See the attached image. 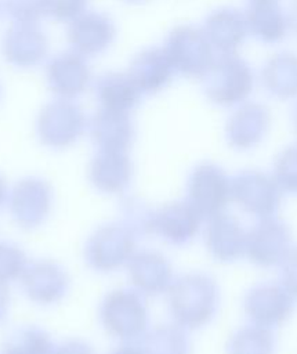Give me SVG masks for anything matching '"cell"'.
Returning a JSON list of instances; mask_svg holds the SVG:
<instances>
[{
    "label": "cell",
    "instance_id": "1",
    "mask_svg": "<svg viewBox=\"0 0 297 354\" xmlns=\"http://www.w3.org/2000/svg\"><path fill=\"white\" fill-rule=\"evenodd\" d=\"M202 77L207 98L224 106L243 101L253 88V73L249 65L233 53L214 58Z\"/></svg>",
    "mask_w": 297,
    "mask_h": 354
},
{
    "label": "cell",
    "instance_id": "2",
    "mask_svg": "<svg viewBox=\"0 0 297 354\" xmlns=\"http://www.w3.org/2000/svg\"><path fill=\"white\" fill-rule=\"evenodd\" d=\"M163 48L174 71L189 77H202L214 59L213 47L204 32L193 26L173 29Z\"/></svg>",
    "mask_w": 297,
    "mask_h": 354
},
{
    "label": "cell",
    "instance_id": "3",
    "mask_svg": "<svg viewBox=\"0 0 297 354\" xmlns=\"http://www.w3.org/2000/svg\"><path fill=\"white\" fill-rule=\"evenodd\" d=\"M84 113L70 100L48 102L37 116V134L50 147L61 148L77 140L84 129Z\"/></svg>",
    "mask_w": 297,
    "mask_h": 354
},
{
    "label": "cell",
    "instance_id": "4",
    "mask_svg": "<svg viewBox=\"0 0 297 354\" xmlns=\"http://www.w3.org/2000/svg\"><path fill=\"white\" fill-rule=\"evenodd\" d=\"M113 21L102 12L84 11L70 21L68 41L72 51L82 57H94L104 53L115 39Z\"/></svg>",
    "mask_w": 297,
    "mask_h": 354
},
{
    "label": "cell",
    "instance_id": "5",
    "mask_svg": "<svg viewBox=\"0 0 297 354\" xmlns=\"http://www.w3.org/2000/svg\"><path fill=\"white\" fill-rule=\"evenodd\" d=\"M214 306V289L203 277H188L180 281L171 292V307L175 317L184 324L204 322Z\"/></svg>",
    "mask_w": 297,
    "mask_h": 354
},
{
    "label": "cell",
    "instance_id": "6",
    "mask_svg": "<svg viewBox=\"0 0 297 354\" xmlns=\"http://www.w3.org/2000/svg\"><path fill=\"white\" fill-rule=\"evenodd\" d=\"M46 79L50 90L58 98L72 100L88 87L91 73L82 55L75 51H66L57 54L48 61Z\"/></svg>",
    "mask_w": 297,
    "mask_h": 354
},
{
    "label": "cell",
    "instance_id": "7",
    "mask_svg": "<svg viewBox=\"0 0 297 354\" xmlns=\"http://www.w3.org/2000/svg\"><path fill=\"white\" fill-rule=\"evenodd\" d=\"M3 55L14 66L32 68L40 64L48 51V40L35 24H15L3 37Z\"/></svg>",
    "mask_w": 297,
    "mask_h": 354
},
{
    "label": "cell",
    "instance_id": "8",
    "mask_svg": "<svg viewBox=\"0 0 297 354\" xmlns=\"http://www.w3.org/2000/svg\"><path fill=\"white\" fill-rule=\"evenodd\" d=\"M102 321L113 335L131 337L144 328L145 310L135 295L113 292L102 306Z\"/></svg>",
    "mask_w": 297,
    "mask_h": 354
},
{
    "label": "cell",
    "instance_id": "9",
    "mask_svg": "<svg viewBox=\"0 0 297 354\" xmlns=\"http://www.w3.org/2000/svg\"><path fill=\"white\" fill-rule=\"evenodd\" d=\"M174 72L164 48L152 47L134 57L127 73L141 93L153 94L170 83Z\"/></svg>",
    "mask_w": 297,
    "mask_h": 354
},
{
    "label": "cell",
    "instance_id": "10",
    "mask_svg": "<svg viewBox=\"0 0 297 354\" xmlns=\"http://www.w3.org/2000/svg\"><path fill=\"white\" fill-rule=\"evenodd\" d=\"M91 138L102 151H123L133 140V123L127 112L101 108L90 122Z\"/></svg>",
    "mask_w": 297,
    "mask_h": 354
},
{
    "label": "cell",
    "instance_id": "11",
    "mask_svg": "<svg viewBox=\"0 0 297 354\" xmlns=\"http://www.w3.org/2000/svg\"><path fill=\"white\" fill-rule=\"evenodd\" d=\"M203 32L213 48L231 54L243 43L249 30L245 15L238 10L218 8L206 18Z\"/></svg>",
    "mask_w": 297,
    "mask_h": 354
},
{
    "label": "cell",
    "instance_id": "12",
    "mask_svg": "<svg viewBox=\"0 0 297 354\" xmlns=\"http://www.w3.org/2000/svg\"><path fill=\"white\" fill-rule=\"evenodd\" d=\"M95 95L101 108L128 112L140 101L141 91L128 73L108 72L95 82Z\"/></svg>",
    "mask_w": 297,
    "mask_h": 354
},
{
    "label": "cell",
    "instance_id": "13",
    "mask_svg": "<svg viewBox=\"0 0 297 354\" xmlns=\"http://www.w3.org/2000/svg\"><path fill=\"white\" fill-rule=\"evenodd\" d=\"M189 191L195 209L209 214L215 213L227 199V181L221 170L204 165L195 170Z\"/></svg>",
    "mask_w": 297,
    "mask_h": 354
},
{
    "label": "cell",
    "instance_id": "14",
    "mask_svg": "<svg viewBox=\"0 0 297 354\" xmlns=\"http://www.w3.org/2000/svg\"><path fill=\"white\" fill-rule=\"evenodd\" d=\"M245 18L247 30L265 43L279 41L287 29V17L275 0L251 1Z\"/></svg>",
    "mask_w": 297,
    "mask_h": 354
},
{
    "label": "cell",
    "instance_id": "15",
    "mask_svg": "<svg viewBox=\"0 0 297 354\" xmlns=\"http://www.w3.org/2000/svg\"><path fill=\"white\" fill-rule=\"evenodd\" d=\"M10 209L21 225L37 224L47 209V191L43 183L30 178L19 181L11 192Z\"/></svg>",
    "mask_w": 297,
    "mask_h": 354
},
{
    "label": "cell",
    "instance_id": "16",
    "mask_svg": "<svg viewBox=\"0 0 297 354\" xmlns=\"http://www.w3.org/2000/svg\"><path fill=\"white\" fill-rule=\"evenodd\" d=\"M131 249V239L119 227L101 230L90 242V261L99 268L119 266Z\"/></svg>",
    "mask_w": 297,
    "mask_h": 354
},
{
    "label": "cell",
    "instance_id": "17",
    "mask_svg": "<svg viewBox=\"0 0 297 354\" xmlns=\"http://www.w3.org/2000/svg\"><path fill=\"white\" fill-rule=\"evenodd\" d=\"M22 274L23 289L36 301H51L64 292L66 282L64 272L51 264H33Z\"/></svg>",
    "mask_w": 297,
    "mask_h": 354
},
{
    "label": "cell",
    "instance_id": "18",
    "mask_svg": "<svg viewBox=\"0 0 297 354\" xmlns=\"http://www.w3.org/2000/svg\"><path fill=\"white\" fill-rule=\"evenodd\" d=\"M268 124V113L265 108L250 104L238 109L229 119L227 133L229 141L238 147L254 144L265 131Z\"/></svg>",
    "mask_w": 297,
    "mask_h": 354
},
{
    "label": "cell",
    "instance_id": "19",
    "mask_svg": "<svg viewBox=\"0 0 297 354\" xmlns=\"http://www.w3.org/2000/svg\"><path fill=\"white\" fill-rule=\"evenodd\" d=\"M267 90L280 98L297 95V57L289 53L276 54L262 71Z\"/></svg>",
    "mask_w": 297,
    "mask_h": 354
},
{
    "label": "cell",
    "instance_id": "20",
    "mask_svg": "<svg viewBox=\"0 0 297 354\" xmlns=\"http://www.w3.org/2000/svg\"><path fill=\"white\" fill-rule=\"evenodd\" d=\"M130 163L123 151H102L91 163L94 184L105 191H117L128 180Z\"/></svg>",
    "mask_w": 297,
    "mask_h": 354
},
{
    "label": "cell",
    "instance_id": "21",
    "mask_svg": "<svg viewBox=\"0 0 297 354\" xmlns=\"http://www.w3.org/2000/svg\"><path fill=\"white\" fill-rule=\"evenodd\" d=\"M157 224L163 235L173 241H181L191 236L196 228V214L192 207L185 205H171L157 217Z\"/></svg>",
    "mask_w": 297,
    "mask_h": 354
},
{
    "label": "cell",
    "instance_id": "22",
    "mask_svg": "<svg viewBox=\"0 0 297 354\" xmlns=\"http://www.w3.org/2000/svg\"><path fill=\"white\" fill-rule=\"evenodd\" d=\"M131 274L142 289L148 292L160 290L166 285L169 268L166 261L156 254H141L134 259Z\"/></svg>",
    "mask_w": 297,
    "mask_h": 354
},
{
    "label": "cell",
    "instance_id": "23",
    "mask_svg": "<svg viewBox=\"0 0 297 354\" xmlns=\"http://www.w3.org/2000/svg\"><path fill=\"white\" fill-rule=\"evenodd\" d=\"M4 354H48L50 342L47 336L30 326L12 330L4 340Z\"/></svg>",
    "mask_w": 297,
    "mask_h": 354
},
{
    "label": "cell",
    "instance_id": "24",
    "mask_svg": "<svg viewBox=\"0 0 297 354\" xmlns=\"http://www.w3.org/2000/svg\"><path fill=\"white\" fill-rule=\"evenodd\" d=\"M209 242L213 252L220 257L235 256L239 245L240 232L238 225L229 218H218L210 225Z\"/></svg>",
    "mask_w": 297,
    "mask_h": 354
},
{
    "label": "cell",
    "instance_id": "25",
    "mask_svg": "<svg viewBox=\"0 0 297 354\" xmlns=\"http://www.w3.org/2000/svg\"><path fill=\"white\" fill-rule=\"evenodd\" d=\"M3 6L15 24H35L47 14L46 0H3Z\"/></svg>",
    "mask_w": 297,
    "mask_h": 354
},
{
    "label": "cell",
    "instance_id": "26",
    "mask_svg": "<svg viewBox=\"0 0 297 354\" xmlns=\"http://www.w3.org/2000/svg\"><path fill=\"white\" fill-rule=\"evenodd\" d=\"M247 180H240L238 187V198L240 202L245 203V206L250 207L251 210H257L258 205L262 199L267 202L269 199L268 194H274V191L268 189V181L265 178H257V176H247Z\"/></svg>",
    "mask_w": 297,
    "mask_h": 354
},
{
    "label": "cell",
    "instance_id": "27",
    "mask_svg": "<svg viewBox=\"0 0 297 354\" xmlns=\"http://www.w3.org/2000/svg\"><path fill=\"white\" fill-rule=\"evenodd\" d=\"M25 270L23 253L14 245L0 242V282L6 283Z\"/></svg>",
    "mask_w": 297,
    "mask_h": 354
},
{
    "label": "cell",
    "instance_id": "28",
    "mask_svg": "<svg viewBox=\"0 0 297 354\" xmlns=\"http://www.w3.org/2000/svg\"><path fill=\"white\" fill-rule=\"evenodd\" d=\"M88 0H46L47 14L58 21H72L82 12Z\"/></svg>",
    "mask_w": 297,
    "mask_h": 354
},
{
    "label": "cell",
    "instance_id": "29",
    "mask_svg": "<svg viewBox=\"0 0 297 354\" xmlns=\"http://www.w3.org/2000/svg\"><path fill=\"white\" fill-rule=\"evenodd\" d=\"M278 173L282 184L297 189V147L289 148L278 162Z\"/></svg>",
    "mask_w": 297,
    "mask_h": 354
},
{
    "label": "cell",
    "instance_id": "30",
    "mask_svg": "<svg viewBox=\"0 0 297 354\" xmlns=\"http://www.w3.org/2000/svg\"><path fill=\"white\" fill-rule=\"evenodd\" d=\"M55 354H93L91 350L82 343H66Z\"/></svg>",
    "mask_w": 297,
    "mask_h": 354
},
{
    "label": "cell",
    "instance_id": "31",
    "mask_svg": "<svg viewBox=\"0 0 297 354\" xmlns=\"http://www.w3.org/2000/svg\"><path fill=\"white\" fill-rule=\"evenodd\" d=\"M290 260L291 261L285 272H286L287 283L290 285V288H293L297 292V253Z\"/></svg>",
    "mask_w": 297,
    "mask_h": 354
},
{
    "label": "cell",
    "instance_id": "32",
    "mask_svg": "<svg viewBox=\"0 0 297 354\" xmlns=\"http://www.w3.org/2000/svg\"><path fill=\"white\" fill-rule=\"evenodd\" d=\"M7 303H8V293H7L4 283L0 282V321L6 317Z\"/></svg>",
    "mask_w": 297,
    "mask_h": 354
},
{
    "label": "cell",
    "instance_id": "33",
    "mask_svg": "<svg viewBox=\"0 0 297 354\" xmlns=\"http://www.w3.org/2000/svg\"><path fill=\"white\" fill-rule=\"evenodd\" d=\"M290 24L293 26V29L297 32V1L293 4L291 11H290Z\"/></svg>",
    "mask_w": 297,
    "mask_h": 354
},
{
    "label": "cell",
    "instance_id": "34",
    "mask_svg": "<svg viewBox=\"0 0 297 354\" xmlns=\"http://www.w3.org/2000/svg\"><path fill=\"white\" fill-rule=\"evenodd\" d=\"M113 354H145V353L141 351V350L133 348V347H122L117 351H115Z\"/></svg>",
    "mask_w": 297,
    "mask_h": 354
},
{
    "label": "cell",
    "instance_id": "35",
    "mask_svg": "<svg viewBox=\"0 0 297 354\" xmlns=\"http://www.w3.org/2000/svg\"><path fill=\"white\" fill-rule=\"evenodd\" d=\"M4 194H6V185H4L3 178L0 177V205H1L3 201H4Z\"/></svg>",
    "mask_w": 297,
    "mask_h": 354
},
{
    "label": "cell",
    "instance_id": "36",
    "mask_svg": "<svg viewBox=\"0 0 297 354\" xmlns=\"http://www.w3.org/2000/svg\"><path fill=\"white\" fill-rule=\"evenodd\" d=\"M294 120H296V126H297V109H296V116H294Z\"/></svg>",
    "mask_w": 297,
    "mask_h": 354
},
{
    "label": "cell",
    "instance_id": "37",
    "mask_svg": "<svg viewBox=\"0 0 297 354\" xmlns=\"http://www.w3.org/2000/svg\"><path fill=\"white\" fill-rule=\"evenodd\" d=\"M127 1H141V0H127Z\"/></svg>",
    "mask_w": 297,
    "mask_h": 354
},
{
    "label": "cell",
    "instance_id": "38",
    "mask_svg": "<svg viewBox=\"0 0 297 354\" xmlns=\"http://www.w3.org/2000/svg\"><path fill=\"white\" fill-rule=\"evenodd\" d=\"M251 1H260V0H251Z\"/></svg>",
    "mask_w": 297,
    "mask_h": 354
},
{
    "label": "cell",
    "instance_id": "39",
    "mask_svg": "<svg viewBox=\"0 0 297 354\" xmlns=\"http://www.w3.org/2000/svg\"><path fill=\"white\" fill-rule=\"evenodd\" d=\"M0 95H1V87H0Z\"/></svg>",
    "mask_w": 297,
    "mask_h": 354
}]
</instances>
